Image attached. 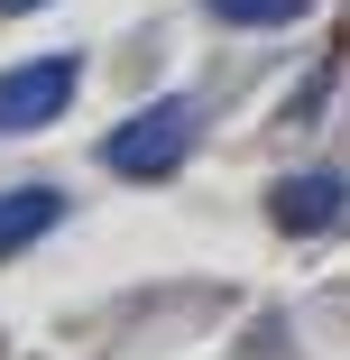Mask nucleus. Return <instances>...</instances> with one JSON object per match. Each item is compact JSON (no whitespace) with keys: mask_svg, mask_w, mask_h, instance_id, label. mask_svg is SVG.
<instances>
[{"mask_svg":"<svg viewBox=\"0 0 350 360\" xmlns=\"http://www.w3.org/2000/svg\"><path fill=\"white\" fill-rule=\"evenodd\" d=\"M194 139H203V111H194L184 93H166V102H148L138 120H120V129L102 139V167H111V176H129V185H157V176H175V167H184Z\"/></svg>","mask_w":350,"mask_h":360,"instance_id":"1","label":"nucleus"},{"mask_svg":"<svg viewBox=\"0 0 350 360\" xmlns=\"http://www.w3.org/2000/svg\"><path fill=\"white\" fill-rule=\"evenodd\" d=\"M74 84H83V65H74V56L10 65V75H0V139H28V129H46L65 102H74Z\"/></svg>","mask_w":350,"mask_h":360,"instance_id":"2","label":"nucleus"},{"mask_svg":"<svg viewBox=\"0 0 350 360\" xmlns=\"http://www.w3.org/2000/svg\"><path fill=\"white\" fill-rule=\"evenodd\" d=\"M267 212H276V231H332L341 222V212H350V185L332 176V167H314V176H286V185H276L267 194Z\"/></svg>","mask_w":350,"mask_h":360,"instance_id":"3","label":"nucleus"},{"mask_svg":"<svg viewBox=\"0 0 350 360\" xmlns=\"http://www.w3.org/2000/svg\"><path fill=\"white\" fill-rule=\"evenodd\" d=\"M65 222V194L55 185H19V194H0V259H19L37 231H55Z\"/></svg>","mask_w":350,"mask_h":360,"instance_id":"4","label":"nucleus"},{"mask_svg":"<svg viewBox=\"0 0 350 360\" xmlns=\"http://www.w3.org/2000/svg\"><path fill=\"white\" fill-rule=\"evenodd\" d=\"M304 10H314V0H213L222 28H295Z\"/></svg>","mask_w":350,"mask_h":360,"instance_id":"5","label":"nucleus"},{"mask_svg":"<svg viewBox=\"0 0 350 360\" xmlns=\"http://www.w3.org/2000/svg\"><path fill=\"white\" fill-rule=\"evenodd\" d=\"M0 10H10V19H19V10H37V0H0Z\"/></svg>","mask_w":350,"mask_h":360,"instance_id":"6","label":"nucleus"}]
</instances>
